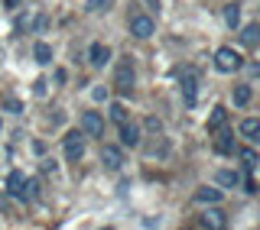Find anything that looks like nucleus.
<instances>
[{"label":"nucleus","mask_w":260,"mask_h":230,"mask_svg":"<svg viewBox=\"0 0 260 230\" xmlns=\"http://www.w3.org/2000/svg\"><path fill=\"white\" fill-rule=\"evenodd\" d=\"M215 182L224 185V188H238V185H241V175H238V172H231V169H221V172L215 175Z\"/></svg>","instance_id":"16"},{"label":"nucleus","mask_w":260,"mask_h":230,"mask_svg":"<svg viewBox=\"0 0 260 230\" xmlns=\"http://www.w3.org/2000/svg\"><path fill=\"white\" fill-rule=\"evenodd\" d=\"M43 172H52V175H55V172H59V162H55V159H46L43 162Z\"/></svg>","instance_id":"27"},{"label":"nucleus","mask_w":260,"mask_h":230,"mask_svg":"<svg viewBox=\"0 0 260 230\" xmlns=\"http://www.w3.org/2000/svg\"><path fill=\"white\" fill-rule=\"evenodd\" d=\"M0 127H4V123H0Z\"/></svg>","instance_id":"33"},{"label":"nucleus","mask_w":260,"mask_h":230,"mask_svg":"<svg viewBox=\"0 0 260 230\" xmlns=\"http://www.w3.org/2000/svg\"><path fill=\"white\" fill-rule=\"evenodd\" d=\"M81 156H85V133H69L65 136V159L69 162H78Z\"/></svg>","instance_id":"6"},{"label":"nucleus","mask_w":260,"mask_h":230,"mask_svg":"<svg viewBox=\"0 0 260 230\" xmlns=\"http://www.w3.org/2000/svg\"><path fill=\"white\" fill-rule=\"evenodd\" d=\"M199 224H202V227H211V230H224V227H228V214L218 208V204H211L205 214H202Z\"/></svg>","instance_id":"7"},{"label":"nucleus","mask_w":260,"mask_h":230,"mask_svg":"<svg viewBox=\"0 0 260 230\" xmlns=\"http://www.w3.org/2000/svg\"><path fill=\"white\" fill-rule=\"evenodd\" d=\"M91 97H94V101H108V88H94Z\"/></svg>","instance_id":"28"},{"label":"nucleus","mask_w":260,"mask_h":230,"mask_svg":"<svg viewBox=\"0 0 260 230\" xmlns=\"http://www.w3.org/2000/svg\"><path fill=\"white\" fill-rule=\"evenodd\" d=\"M146 130H150V133H159L162 130V123H159V117H146V123H143Z\"/></svg>","instance_id":"25"},{"label":"nucleus","mask_w":260,"mask_h":230,"mask_svg":"<svg viewBox=\"0 0 260 230\" xmlns=\"http://www.w3.org/2000/svg\"><path fill=\"white\" fill-rule=\"evenodd\" d=\"M234 104H238V107H244V104L250 101V97H254V91H250V85H234Z\"/></svg>","instance_id":"20"},{"label":"nucleus","mask_w":260,"mask_h":230,"mask_svg":"<svg viewBox=\"0 0 260 230\" xmlns=\"http://www.w3.org/2000/svg\"><path fill=\"white\" fill-rule=\"evenodd\" d=\"M101 162H104V166H108L111 172H117L120 166H124V152H120L117 146L104 143V146H101Z\"/></svg>","instance_id":"8"},{"label":"nucleus","mask_w":260,"mask_h":230,"mask_svg":"<svg viewBox=\"0 0 260 230\" xmlns=\"http://www.w3.org/2000/svg\"><path fill=\"white\" fill-rule=\"evenodd\" d=\"M23 182H26V178H23V172H10V175H7V191L13 195V198H20V201H26V188H23Z\"/></svg>","instance_id":"12"},{"label":"nucleus","mask_w":260,"mask_h":230,"mask_svg":"<svg viewBox=\"0 0 260 230\" xmlns=\"http://www.w3.org/2000/svg\"><path fill=\"white\" fill-rule=\"evenodd\" d=\"M114 0H88V10L91 13H101V10H111Z\"/></svg>","instance_id":"24"},{"label":"nucleus","mask_w":260,"mask_h":230,"mask_svg":"<svg viewBox=\"0 0 260 230\" xmlns=\"http://www.w3.org/2000/svg\"><path fill=\"white\" fill-rule=\"evenodd\" d=\"M111 120H114V123H124V120H127V107H124L120 101L111 104Z\"/></svg>","instance_id":"23"},{"label":"nucleus","mask_w":260,"mask_h":230,"mask_svg":"<svg viewBox=\"0 0 260 230\" xmlns=\"http://www.w3.org/2000/svg\"><path fill=\"white\" fill-rule=\"evenodd\" d=\"M195 201L199 204H221V188H199V191H195Z\"/></svg>","instance_id":"15"},{"label":"nucleus","mask_w":260,"mask_h":230,"mask_svg":"<svg viewBox=\"0 0 260 230\" xmlns=\"http://www.w3.org/2000/svg\"><path fill=\"white\" fill-rule=\"evenodd\" d=\"M88 62H91L94 68H104V65L111 62V49L104 43H91V49H88Z\"/></svg>","instance_id":"9"},{"label":"nucleus","mask_w":260,"mask_h":230,"mask_svg":"<svg viewBox=\"0 0 260 230\" xmlns=\"http://www.w3.org/2000/svg\"><path fill=\"white\" fill-rule=\"evenodd\" d=\"M238 156H241L244 169H257V152L254 149H247V146H244V149H238Z\"/></svg>","instance_id":"22"},{"label":"nucleus","mask_w":260,"mask_h":230,"mask_svg":"<svg viewBox=\"0 0 260 230\" xmlns=\"http://www.w3.org/2000/svg\"><path fill=\"white\" fill-rule=\"evenodd\" d=\"M130 32H134L137 39H150L153 32H156V23H153V16H146V13H134L130 16Z\"/></svg>","instance_id":"3"},{"label":"nucleus","mask_w":260,"mask_h":230,"mask_svg":"<svg viewBox=\"0 0 260 230\" xmlns=\"http://www.w3.org/2000/svg\"><path fill=\"white\" fill-rule=\"evenodd\" d=\"M32 59H36L39 65H49V62H52V46H49V43H36V46H32Z\"/></svg>","instance_id":"17"},{"label":"nucleus","mask_w":260,"mask_h":230,"mask_svg":"<svg viewBox=\"0 0 260 230\" xmlns=\"http://www.w3.org/2000/svg\"><path fill=\"white\" fill-rule=\"evenodd\" d=\"M55 81L65 85V81H69V71H65V68H55Z\"/></svg>","instance_id":"29"},{"label":"nucleus","mask_w":260,"mask_h":230,"mask_svg":"<svg viewBox=\"0 0 260 230\" xmlns=\"http://www.w3.org/2000/svg\"><path fill=\"white\" fill-rule=\"evenodd\" d=\"M241 65H244L241 52H234L231 46H221V49L215 52V68H218V71H224V75H234Z\"/></svg>","instance_id":"2"},{"label":"nucleus","mask_w":260,"mask_h":230,"mask_svg":"<svg viewBox=\"0 0 260 230\" xmlns=\"http://www.w3.org/2000/svg\"><path fill=\"white\" fill-rule=\"evenodd\" d=\"M114 85H117V91H120V94H130V91H134V65H130V59L117 65Z\"/></svg>","instance_id":"5"},{"label":"nucleus","mask_w":260,"mask_h":230,"mask_svg":"<svg viewBox=\"0 0 260 230\" xmlns=\"http://www.w3.org/2000/svg\"><path fill=\"white\" fill-rule=\"evenodd\" d=\"M215 152L218 156H231L234 152V133L224 127H218V136H215Z\"/></svg>","instance_id":"10"},{"label":"nucleus","mask_w":260,"mask_h":230,"mask_svg":"<svg viewBox=\"0 0 260 230\" xmlns=\"http://www.w3.org/2000/svg\"><path fill=\"white\" fill-rule=\"evenodd\" d=\"M23 188H26V198H29V201H39V195H43L39 178H26V182H23Z\"/></svg>","instance_id":"21"},{"label":"nucleus","mask_w":260,"mask_h":230,"mask_svg":"<svg viewBox=\"0 0 260 230\" xmlns=\"http://www.w3.org/2000/svg\"><path fill=\"white\" fill-rule=\"evenodd\" d=\"M4 104H7V110H10V113H20V110H23V104L16 101V97H7Z\"/></svg>","instance_id":"26"},{"label":"nucleus","mask_w":260,"mask_h":230,"mask_svg":"<svg viewBox=\"0 0 260 230\" xmlns=\"http://www.w3.org/2000/svg\"><path fill=\"white\" fill-rule=\"evenodd\" d=\"M120 143L130 146V149H137V146H140V127L124 120V123H120Z\"/></svg>","instance_id":"11"},{"label":"nucleus","mask_w":260,"mask_h":230,"mask_svg":"<svg viewBox=\"0 0 260 230\" xmlns=\"http://www.w3.org/2000/svg\"><path fill=\"white\" fill-rule=\"evenodd\" d=\"M46 26H49V16H39V20H36V29H39V32H43Z\"/></svg>","instance_id":"30"},{"label":"nucleus","mask_w":260,"mask_h":230,"mask_svg":"<svg viewBox=\"0 0 260 230\" xmlns=\"http://www.w3.org/2000/svg\"><path fill=\"white\" fill-rule=\"evenodd\" d=\"M241 46H247V49L260 46V23H250V26L241 29Z\"/></svg>","instance_id":"13"},{"label":"nucleus","mask_w":260,"mask_h":230,"mask_svg":"<svg viewBox=\"0 0 260 230\" xmlns=\"http://www.w3.org/2000/svg\"><path fill=\"white\" fill-rule=\"evenodd\" d=\"M0 211H4V214L10 211V204H7V198H4V195H0Z\"/></svg>","instance_id":"31"},{"label":"nucleus","mask_w":260,"mask_h":230,"mask_svg":"<svg viewBox=\"0 0 260 230\" xmlns=\"http://www.w3.org/2000/svg\"><path fill=\"white\" fill-rule=\"evenodd\" d=\"M78 123H81V133H85V136H101L104 139V120H101L98 110H85Z\"/></svg>","instance_id":"4"},{"label":"nucleus","mask_w":260,"mask_h":230,"mask_svg":"<svg viewBox=\"0 0 260 230\" xmlns=\"http://www.w3.org/2000/svg\"><path fill=\"white\" fill-rule=\"evenodd\" d=\"M241 136H247L250 143H260V120H257V117L241 120Z\"/></svg>","instance_id":"14"},{"label":"nucleus","mask_w":260,"mask_h":230,"mask_svg":"<svg viewBox=\"0 0 260 230\" xmlns=\"http://www.w3.org/2000/svg\"><path fill=\"white\" fill-rule=\"evenodd\" d=\"M179 88H182V104H185V107H195V104H199V71H195V68H182V75H179Z\"/></svg>","instance_id":"1"},{"label":"nucleus","mask_w":260,"mask_h":230,"mask_svg":"<svg viewBox=\"0 0 260 230\" xmlns=\"http://www.w3.org/2000/svg\"><path fill=\"white\" fill-rule=\"evenodd\" d=\"M224 23H228L231 29L241 26V7H238V4H228V7H224Z\"/></svg>","instance_id":"19"},{"label":"nucleus","mask_w":260,"mask_h":230,"mask_svg":"<svg viewBox=\"0 0 260 230\" xmlns=\"http://www.w3.org/2000/svg\"><path fill=\"white\" fill-rule=\"evenodd\" d=\"M228 123V110L224 107H211L208 113V130H218V127H224Z\"/></svg>","instance_id":"18"},{"label":"nucleus","mask_w":260,"mask_h":230,"mask_svg":"<svg viewBox=\"0 0 260 230\" xmlns=\"http://www.w3.org/2000/svg\"><path fill=\"white\" fill-rule=\"evenodd\" d=\"M250 75H260V62H254V65H250Z\"/></svg>","instance_id":"32"}]
</instances>
